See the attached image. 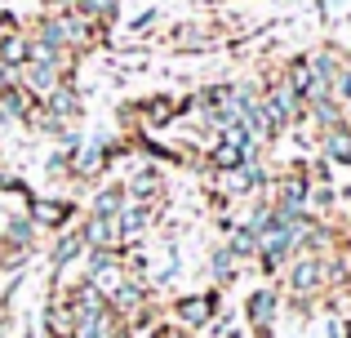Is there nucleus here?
<instances>
[{
	"label": "nucleus",
	"instance_id": "1",
	"mask_svg": "<svg viewBox=\"0 0 351 338\" xmlns=\"http://www.w3.org/2000/svg\"><path fill=\"white\" fill-rule=\"evenodd\" d=\"M232 45V32H227L223 18H178L173 27L160 32V49L178 53V58H191V53H214Z\"/></svg>",
	"mask_w": 351,
	"mask_h": 338
},
{
	"label": "nucleus",
	"instance_id": "2",
	"mask_svg": "<svg viewBox=\"0 0 351 338\" xmlns=\"http://www.w3.org/2000/svg\"><path fill=\"white\" fill-rule=\"evenodd\" d=\"M125 116H134L138 125H129V130H169V125H178L182 116H191V94H173V89H152V94L134 98V103L120 107Z\"/></svg>",
	"mask_w": 351,
	"mask_h": 338
},
{
	"label": "nucleus",
	"instance_id": "3",
	"mask_svg": "<svg viewBox=\"0 0 351 338\" xmlns=\"http://www.w3.org/2000/svg\"><path fill=\"white\" fill-rule=\"evenodd\" d=\"M223 294L227 289H218V285H205V289H191V294H178V298H169V321L173 325H182V330H191V334H205L209 325H214V316H223L227 307H223Z\"/></svg>",
	"mask_w": 351,
	"mask_h": 338
},
{
	"label": "nucleus",
	"instance_id": "4",
	"mask_svg": "<svg viewBox=\"0 0 351 338\" xmlns=\"http://www.w3.org/2000/svg\"><path fill=\"white\" fill-rule=\"evenodd\" d=\"M23 209L45 236H58V232H67V227H76L80 218H85V205H80L76 196H36L32 191V196L23 200Z\"/></svg>",
	"mask_w": 351,
	"mask_h": 338
},
{
	"label": "nucleus",
	"instance_id": "5",
	"mask_svg": "<svg viewBox=\"0 0 351 338\" xmlns=\"http://www.w3.org/2000/svg\"><path fill=\"white\" fill-rule=\"evenodd\" d=\"M276 280H280L285 298H320L325 294V258L320 254H293L289 267Z\"/></svg>",
	"mask_w": 351,
	"mask_h": 338
},
{
	"label": "nucleus",
	"instance_id": "6",
	"mask_svg": "<svg viewBox=\"0 0 351 338\" xmlns=\"http://www.w3.org/2000/svg\"><path fill=\"white\" fill-rule=\"evenodd\" d=\"M280 312H285V289L276 285V280H267V285L249 289L245 303H240V321H245V330H249V334H267V330H276Z\"/></svg>",
	"mask_w": 351,
	"mask_h": 338
},
{
	"label": "nucleus",
	"instance_id": "7",
	"mask_svg": "<svg viewBox=\"0 0 351 338\" xmlns=\"http://www.w3.org/2000/svg\"><path fill=\"white\" fill-rule=\"evenodd\" d=\"M156 223H160V205H147V200H129L125 196V205H120V214H116L120 241H125V245H138Z\"/></svg>",
	"mask_w": 351,
	"mask_h": 338
},
{
	"label": "nucleus",
	"instance_id": "8",
	"mask_svg": "<svg viewBox=\"0 0 351 338\" xmlns=\"http://www.w3.org/2000/svg\"><path fill=\"white\" fill-rule=\"evenodd\" d=\"M125 196L129 200H147V205H165V169L152 160H138L125 178Z\"/></svg>",
	"mask_w": 351,
	"mask_h": 338
},
{
	"label": "nucleus",
	"instance_id": "9",
	"mask_svg": "<svg viewBox=\"0 0 351 338\" xmlns=\"http://www.w3.org/2000/svg\"><path fill=\"white\" fill-rule=\"evenodd\" d=\"M205 267H209V285L232 289L236 280L249 271V263H245V258H240V254L232 250V245L223 241V245H214V250H209V263H205Z\"/></svg>",
	"mask_w": 351,
	"mask_h": 338
},
{
	"label": "nucleus",
	"instance_id": "10",
	"mask_svg": "<svg viewBox=\"0 0 351 338\" xmlns=\"http://www.w3.org/2000/svg\"><path fill=\"white\" fill-rule=\"evenodd\" d=\"M85 250H89V241H85V232H80V227L58 232L49 241V267H53V276H62V267H76V263L85 258Z\"/></svg>",
	"mask_w": 351,
	"mask_h": 338
},
{
	"label": "nucleus",
	"instance_id": "11",
	"mask_svg": "<svg viewBox=\"0 0 351 338\" xmlns=\"http://www.w3.org/2000/svg\"><path fill=\"white\" fill-rule=\"evenodd\" d=\"M316 156H325L334 169H351V121L316 134Z\"/></svg>",
	"mask_w": 351,
	"mask_h": 338
},
{
	"label": "nucleus",
	"instance_id": "12",
	"mask_svg": "<svg viewBox=\"0 0 351 338\" xmlns=\"http://www.w3.org/2000/svg\"><path fill=\"white\" fill-rule=\"evenodd\" d=\"M45 107H49L53 116H62L67 125H80V121H85V89H80V80L58 85L49 98H45Z\"/></svg>",
	"mask_w": 351,
	"mask_h": 338
},
{
	"label": "nucleus",
	"instance_id": "13",
	"mask_svg": "<svg viewBox=\"0 0 351 338\" xmlns=\"http://www.w3.org/2000/svg\"><path fill=\"white\" fill-rule=\"evenodd\" d=\"M76 227L85 232L89 245H125L120 241V227H116V214H85Z\"/></svg>",
	"mask_w": 351,
	"mask_h": 338
},
{
	"label": "nucleus",
	"instance_id": "14",
	"mask_svg": "<svg viewBox=\"0 0 351 338\" xmlns=\"http://www.w3.org/2000/svg\"><path fill=\"white\" fill-rule=\"evenodd\" d=\"M302 125H311L316 134H325V130H334V125H347V107L334 103V98L307 103V116H302Z\"/></svg>",
	"mask_w": 351,
	"mask_h": 338
},
{
	"label": "nucleus",
	"instance_id": "15",
	"mask_svg": "<svg viewBox=\"0 0 351 338\" xmlns=\"http://www.w3.org/2000/svg\"><path fill=\"white\" fill-rule=\"evenodd\" d=\"M120 205H125V182L103 178V182H94V196H89L85 214H120Z\"/></svg>",
	"mask_w": 351,
	"mask_h": 338
},
{
	"label": "nucleus",
	"instance_id": "16",
	"mask_svg": "<svg viewBox=\"0 0 351 338\" xmlns=\"http://www.w3.org/2000/svg\"><path fill=\"white\" fill-rule=\"evenodd\" d=\"M27 53H32V36H27V27L0 32V62H9V67H23Z\"/></svg>",
	"mask_w": 351,
	"mask_h": 338
},
{
	"label": "nucleus",
	"instance_id": "17",
	"mask_svg": "<svg viewBox=\"0 0 351 338\" xmlns=\"http://www.w3.org/2000/svg\"><path fill=\"white\" fill-rule=\"evenodd\" d=\"M76 9H80L85 18H94V23H103V27H116L125 0H76Z\"/></svg>",
	"mask_w": 351,
	"mask_h": 338
},
{
	"label": "nucleus",
	"instance_id": "18",
	"mask_svg": "<svg viewBox=\"0 0 351 338\" xmlns=\"http://www.w3.org/2000/svg\"><path fill=\"white\" fill-rule=\"evenodd\" d=\"M45 178H49L53 187L71 182V152H67V147H53L49 156H45Z\"/></svg>",
	"mask_w": 351,
	"mask_h": 338
},
{
	"label": "nucleus",
	"instance_id": "19",
	"mask_svg": "<svg viewBox=\"0 0 351 338\" xmlns=\"http://www.w3.org/2000/svg\"><path fill=\"white\" fill-rule=\"evenodd\" d=\"M329 98L343 103V107H351V62H343V67L329 71Z\"/></svg>",
	"mask_w": 351,
	"mask_h": 338
},
{
	"label": "nucleus",
	"instance_id": "20",
	"mask_svg": "<svg viewBox=\"0 0 351 338\" xmlns=\"http://www.w3.org/2000/svg\"><path fill=\"white\" fill-rule=\"evenodd\" d=\"M156 23H160V9H156V5H152V9H143V14H138V18H134V23H129V27H125V32H129V36H147V32H152V27H156Z\"/></svg>",
	"mask_w": 351,
	"mask_h": 338
},
{
	"label": "nucleus",
	"instance_id": "21",
	"mask_svg": "<svg viewBox=\"0 0 351 338\" xmlns=\"http://www.w3.org/2000/svg\"><path fill=\"white\" fill-rule=\"evenodd\" d=\"M40 9H76V0H45Z\"/></svg>",
	"mask_w": 351,
	"mask_h": 338
},
{
	"label": "nucleus",
	"instance_id": "22",
	"mask_svg": "<svg viewBox=\"0 0 351 338\" xmlns=\"http://www.w3.org/2000/svg\"><path fill=\"white\" fill-rule=\"evenodd\" d=\"M0 271H5V267H0Z\"/></svg>",
	"mask_w": 351,
	"mask_h": 338
}]
</instances>
